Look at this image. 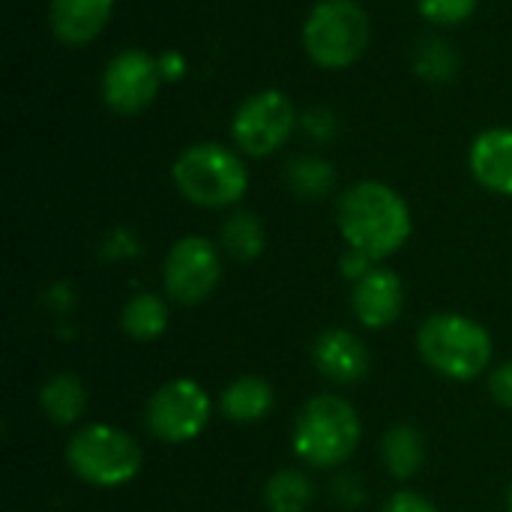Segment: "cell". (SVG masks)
Returning a JSON list of instances; mask_svg holds the SVG:
<instances>
[{
	"instance_id": "cell-17",
	"label": "cell",
	"mask_w": 512,
	"mask_h": 512,
	"mask_svg": "<svg viewBox=\"0 0 512 512\" xmlns=\"http://www.w3.org/2000/svg\"><path fill=\"white\" fill-rule=\"evenodd\" d=\"M120 327L132 336V339H156L165 333L168 327V306L162 297L156 294H135L120 315Z\"/></svg>"
},
{
	"instance_id": "cell-9",
	"label": "cell",
	"mask_w": 512,
	"mask_h": 512,
	"mask_svg": "<svg viewBox=\"0 0 512 512\" xmlns=\"http://www.w3.org/2000/svg\"><path fill=\"white\" fill-rule=\"evenodd\" d=\"M159 84L162 66L156 63V57L141 48H126L114 54L102 72V99L114 114L132 117L156 99Z\"/></svg>"
},
{
	"instance_id": "cell-15",
	"label": "cell",
	"mask_w": 512,
	"mask_h": 512,
	"mask_svg": "<svg viewBox=\"0 0 512 512\" xmlns=\"http://www.w3.org/2000/svg\"><path fill=\"white\" fill-rule=\"evenodd\" d=\"M273 408V390L261 378H240L222 393V414L234 423H258Z\"/></svg>"
},
{
	"instance_id": "cell-10",
	"label": "cell",
	"mask_w": 512,
	"mask_h": 512,
	"mask_svg": "<svg viewBox=\"0 0 512 512\" xmlns=\"http://www.w3.org/2000/svg\"><path fill=\"white\" fill-rule=\"evenodd\" d=\"M219 276H222L219 252L204 237L177 240L165 258V291L183 306L204 303L216 291Z\"/></svg>"
},
{
	"instance_id": "cell-22",
	"label": "cell",
	"mask_w": 512,
	"mask_h": 512,
	"mask_svg": "<svg viewBox=\"0 0 512 512\" xmlns=\"http://www.w3.org/2000/svg\"><path fill=\"white\" fill-rule=\"evenodd\" d=\"M414 63H417V72H420V75H426V78H432V81H444V78H450V75L456 72L459 57L453 54V48H450L444 39H426V42L420 45Z\"/></svg>"
},
{
	"instance_id": "cell-6",
	"label": "cell",
	"mask_w": 512,
	"mask_h": 512,
	"mask_svg": "<svg viewBox=\"0 0 512 512\" xmlns=\"http://www.w3.org/2000/svg\"><path fill=\"white\" fill-rule=\"evenodd\" d=\"M69 468L90 486H123L141 471V447L132 435L114 426H87L66 447Z\"/></svg>"
},
{
	"instance_id": "cell-11",
	"label": "cell",
	"mask_w": 512,
	"mask_h": 512,
	"mask_svg": "<svg viewBox=\"0 0 512 512\" xmlns=\"http://www.w3.org/2000/svg\"><path fill=\"white\" fill-rule=\"evenodd\" d=\"M351 306L354 315L378 330V327H390L405 306V285L393 270L375 267L369 270L360 282H354V294H351Z\"/></svg>"
},
{
	"instance_id": "cell-23",
	"label": "cell",
	"mask_w": 512,
	"mask_h": 512,
	"mask_svg": "<svg viewBox=\"0 0 512 512\" xmlns=\"http://www.w3.org/2000/svg\"><path fill=\"white\" fill-rule=\"evenodd\" d=\"M417 3H420L423 18L432 24H441V27L468 21L480 6V0H417Z\"/></svg>"
},
{
	"instance_id": "cell-5",
	"label": "cell",
	"mask_w": 512,
	"mask_h": 512,
	"mask_svg": "<svg viewBox=\"0 0 512 512\" xmlns=\"http://www.w3.org/2000/svg\"><path fill=\"white\" fill-rule=\"evenodd\" d=\"M360 444V417L339 396H318L306 402L294 426V450L315 468L345 462Z\"/></svg>"
},
{
	"instance_id": "cell-16",
	"label": "cell",
	"mask_w": 512,
	"mask_h": 512,
	"mask_svg": "<svg viewBox=\"0 0 512 512\" xmlns=\"http://www.w3.org/2000/svg\"><path fill=\"white\" fill-rule=\"evenodd\" d=\"M39 408L48 414V420H54V423H60V426H69V423H75V420L84 414V408H87V393H84V387H81V381H78L75 375L63 372V375H54V378L42 387V393H39Z\"/></svg>"
},
{
	"instance_id": "cell-13",
	"label": "cell",
	"mask_w": 512,
	"mask_h": 512,
	"mask_svg": "<svg viewBox=\"0 0 512 512\" xmlns=\"http://www.w3.org/2000/svg\"><path fill=\"white\" fill-rule=\"evenodd\" d=\"M471 174L495 195H512V129H486L471 144Z\"/></svg>"
},
{
	"instance_id": "cell-12",
	"label": "cell",
	"mask_w": 512,
	"mask_h": 512,
	"mask_svg": "<svg viewBox=\"0 0 512 512\" xmlns=\"http://www.w3.org/2000/svg\"><path fill=\"white\" fill-rule=\"evenodd\" d=\"M114 0H51L48 21L63 45L81 48L93 42L111 21Z\"/></svg>"
},
{
	"instance_id": "cell-26",
	"label": "cell",
	"mask_w": 512,
	"mask_h": 512,
	"mask_svg": "<svg viewBox=\"0 0 512 512\" xmlns=\"http://www.w3.org/2000/svg\"><path fill=\"white\" fill-rule=\"evenodd\" d=\"M489 387H492V396H495L498 405L512 408V363H504L501 369H495Z\"/></svg>"
},
{
	"instance_id": "cell-14",
	"label": "cell",
	"mask_w": 512,
	"mask_h": 512,
	"mask_svg": "<svg viewBox=\"0 0 512 512\" xmlns=\"http://www.w3.org/2000/svg\"><path fill=\"white\" fill-rule=\"evenodd\" d=\"M315 366L324 378L336 384H354L369 372V351L354 333L327 330L315 342Z\"/></svg>"
},
{
	"instance_id": "cell-21",
	"label": "cell",
	"mask_w": 512,
	"mask_h": 512,
	"mask_svg": "<svg viewBox=\"0 0 512 512\" xmlns=\"http://www.w3.org/2000/svg\"><path fill=\"white\" fill-rule=\"evenodd\" d=\"M291 189L303 198H321L330 192L333 180H336V171L327 159L321 156H297L288 171H285Z\"/></svg>"
},
{
	"instance_id": "cell-24",
	"label": "cell",
	"mask_w": 512,
	"mask_h": 512,
	"mask_svg": "<svg viewBox=\"0 0 512 512\" xmlns=\"http://www.w3.org/2000/svg\"><path fill=\"white\" fill-rule=\"evenodd\" d=\"M303 129H306L309 138H315V141L324 144V141H330V138L336 135L339 123H336V114H333V111H327V108H312V111L303 114Z\"/></svg>"
},
{
	"instance_id": "cell-19",
	"label": "cell",
	"mask_w": 512,
	"mask_h": 512,
	"mask_svg": "<svg viewBox=\"0 0 512 512\" xmlns=\"http://www.w3.org/2000/svg\"><path fill=\"white\" fill-rule=\"evenodd\" d=\"M264 243H267L264 225H261V219H258L255 213H249V210L234 213V216L225 222V228H222V246H225V252H228L231 258H237V261H255V258L264 252Z\"/></svg>"
},
{
	"instance_id": "cell-1",
	"label": "cell",
	"mask_w": 512,
	"mask_h": 512,
	"mask_svg": "<svg viewBox=\"0 0 512 512\" xmlns=\"http://www.w3.org/2000/svg\"><path fill=\"white\" fill-rule=\"evenodd\" d=\"M336 219L348 246L372 261L399 252L411 237V210L405 198L378 180H363L345 189Z\"/></svg>"
},
{
	"instance_id": "cell-8",
	"label": "cell",
	"mask_w": 512,
	"mask_h": 512,
	"mask_svg": "<svg viewBox=\"0 0 512 512\" xmlns=\"http://www.w3.org/2000/svg\"><path fill=\"white\" fill-rule=\"evenodd\" d=\"M210 420V396L201 384L177 378L162 384L147 402V426L165 444H183L201 435Z\"/></svg>"
},
{
	"instance_id": "cell-20",
	"label": "cell",
	"mask_w": 512,
	"mask_h": 512,
	"mask_svg": "<svg viewBox=\"0 0 512 512\" xmlns=\"http://www.w3.org/2000/svg\"><path fill=\"white\" fill-rule=\"evenodd\" d=\"M270 512H306L312 504V483L300 471H279L264 489Z\"/></svg>"
},
{
	"instance_id": "cell-18",
	"label": "cell",
	"mask_w": 512,
	"mask_h": 512,
	"mask_svg": "<svg viewBox=\"0 0 512 512\" xmlns=\"http://www.w3.org/2000/svg\"><path fill=\"white\" fill-rule=\"evenodd\" d=\"M381 456L387 462V471L399 480H408L420 471L423 459H426V447L420 432H414L411 426H396L384 444H381Z\"/></svg>"
},
{
	"instance_id": "cell-27",
	"label": "cell",
	"mask_w": 512,
	"mask_h": 512,
	"mask_svg": "<svg viewBox=\"0 0 512 512\" xmlns=\"http://www.w3.org/2000/svg\"><path fill=\"white\" fill-rule=\"evenodd\" d=\"M372 264H375V261H372L369 255H363V252H357V249H351V252L342 258V270H345V276L354 279V282H360L369 270H375Z\"/></svg>"
},
{
	"instance_id": "cell-2",
	"label": "cell",
	"mask_w": 512,
	"mask_h": 512,
	"mask_svg": "<svg viewBox=\"0 0 512 512\" xmlns=\"http://www.w3.org/2000/svg\"><path fill=\"white\" fill-rule=\"evenodd\" d=\"M171 177L186 201L198 207H210V210L237 204L249 186V174L240 156L213 141L186 147L177 156Z\"/></svg>"
},
{
	"instance_id": "cell-4",
	"label": "cell",
	"mask_w": 512,
	"mask_h": 512,
	"mask_svg": "<svg viewBox=\"0 0 512 512\" xmlns=\"http://www.w3.org/2000/svg\"><path fill=\"white\" fill-rule=\"evenodd\" d=\"M417 345L423 360L441 372L444 378L453 381H471L477 378L489 360H492V339L489 333L465 318V315H432L420 333H417Z\"/></svg>"
},
{
	"instance_id": "cell-28",
	"label": "cell",
	"mask_w": 512,
	"mask_h": 512,
	"mask_svg": "<svg viewBox=\"0 0 512 512\" xmlns=\"http://www.w3.org/2000/svg\"><path fill=\"white\" fill-rule=\"evenodd\" d=\"M510 512H512V489H510Z\"/></svg>"
},
{
	"instance_id": "cell-25",
	"label": "cell",
	"mask_w": 512,
	"mask_h": 512,
	"mask_svg": "<svg viewBox=\"0 0 512 512\" xmlns=\"http://www.w3.org/2000/svg\"><path fill=\"white\" fill-rule=\"evenodd\" d=\"M384 512H435V507H432L426 498L414 495V492H396V495L384 504Z\"/></svg>"
},
{
	"instance_id": "cell-7",
	"label": "cell",
	"mask_w": 512,
	"mask_h": 512,
	"mask_svg": "<svg viewBox=\"0 0 512 512\" xmlns=\"http://www.w3.org/2000/svg\"><path fill=\"white\" fill-rule=\"evenodd\" d=\"M297 126V108L282 90L252 93L234 114L231 135L237 147L249 156L276 153Z\"/></svg>"
},
{
	"instance_id": "cell-3",
	"label": "cell",
	"mask_w": 512,
	"mask_h": 512,
	"mask_svg": "<svg viewBox=\"0 0 512 512\" xmlns=\"http://www.w3.org/2000/svg\"><path fill=\"white\" fill-rule=\"evenodd\" d=\"M372 24L357 0H321L303 24V48L324 69H348L369 48Z\"/></svg>"
}]
</instances>
